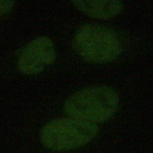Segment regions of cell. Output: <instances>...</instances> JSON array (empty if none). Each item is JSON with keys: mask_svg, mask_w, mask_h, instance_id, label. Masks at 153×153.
Here are the masks:
<instances>
[{"mask_svg": "<svg viewBox=\"0 0 153 153\" xmlns=\"http://www.w3.org/2000/svg\"><path fill=\"white\" fill-rule=\"evenodd\" d=\"M71 2L85 15L99 20H107L117 16L124 7L119 1H72Z\"/></svg>", "mask_w": 153, "mask_h": 153, "instance_id": "5", "label": "cell"}, {"mask_svg": "<svg viewBox=\"0 0 153 153\" xmlns=\"http://www.w3.org/2000/svg\"><path fill=\"white\" fill-rule=\"evenodd\" d=\"M96 124L71 117L52 120L40 131L42 145L54 151H66L88 143L97 134Z\"/></svg>", "mask_w": 153, "mask_h": 153, "instance_id": "3", "label": "cell"}, {"mask_svg": "<svg viewBox=\"0 0 153 153\" xmlns=\"http://www.w3.org/2000/svg\"><path fill=\"white\" fill-rule=\"evenodd\" d=\"M15 5V1L0 0V18L11 11Z\"/></svg>", "mask_w": 153, "mask_h": 153, "instance_id": "6", "label": "cell"}, {"mask_svg": "<svg viewBox=\"0 0 153 153\" xmlns=\"http://www.w3.org/2000/svg\"><path fill=\"white\" fill-rule=\"evenodd\" d=\"M72 44L83 60L93 64L112 62L122 51L121 42L116 32L97 24L80 26L74 36Z\"/></svg>", "mask_w": 153, "mask_h": 153, "instance_id": "2", "label": "cell"}, {"mask_svg": "<svg viewBox=\"0 0 153 153\" xmlns=\"http://www.w3.org/2000/svg\"><path fill=\"white\" fill-rule=\"evenodd\" d=\"M56 52L52 40L46 36L37 37L28 42L19 53L17 66L25 75L41 72L56 60Z\"/></svg>", "mask_w": 153, "mask_h": 153, "instance_id": "4", "label": "cell"}, {"mask_svg": "<svg viewBox=\"0 0 153 153\" xmlns=\"http://www.w3.org/2000/svg\"><path fill=\"white\" fill-rule=\"evenodd\" d=\"M118 105L119 97L113 88L93 85L69 96L64 103L63 109L68 117L97 124L111 118Z\"/></svg>", "mask_w": 153, "mask_h": 153, "instance_id": "1", "label": "cell"}]
</instances>
